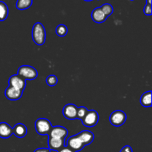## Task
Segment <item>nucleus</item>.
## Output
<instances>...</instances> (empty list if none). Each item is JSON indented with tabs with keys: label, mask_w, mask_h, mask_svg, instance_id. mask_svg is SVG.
Instances as JSON below:
<instances>
[{
	"label": "nucleus",
	"mask_w": 152,
	"mask_h": 152,
	"mask_svg": "<svg viewBox=\"0 0 152 152\" xmlns=\"http://www.w3.org/2000/svg\"><path fill=\"white\" fill-rule=\"evenodd\" d=\"M91 18L94 22H95L96 23L100 24L106 20L107 16L104 14L102 10H101L100 7H99L94 9L91 13Z\"/></svg>",
	"instance_id": "nucleus-13"
},
{
	"label": "nucleus",
	"mask_w": 152,
	"mask_h": 152,
	"mask_svg": "<svg viewBox=\"0 0 152 152\" xmlns=\"http://www.w3.org/2000/svg\"><path fill=\"white\" fill-rule=\"evenodd\" d=\"M151 91H147L144 93L140 97V103L141 105L145 108H149L151 106Z\"/></svg>",
	"instance_id": "nucleus-16"
},
{
	"label": "nucleus",
	"mask_w": 152,
	"mask_h": 152,
	"mask_svg": "<svg viewBox=\"0 0 152 152\" xmlns=\"http://www.w3.org/2000/svg\"><path fill=\"white\" fill-rule=\"evenodd\" d=\"M35 129L37 133L40 135H48L52 129L50 122L45 118H39L36 121Z\"/></svg>",
	"instance_id": "nucleus-3"
},
{
	"label": "nucleus",
	"mask_w": 152,
	"mask_h": 152,
	"mask_svg": "<svg viewBox=\"0 0 152 152\" xmlns=\"http://www.w3.org/2000/svg\"><path fill=\"white\" fill-rule=\"evenodd\" d=\"M27 132L28 130L26 126L22 123H18L13 128V134L19 138L25 137L27 134Z\"/></svg>",
	"instance_id": "nucleus-15"
},
{
	"label": "nucleus",
	"mask_w": 152,
	"mask_h": 152,
	"mask_svg": "<svg viewBox=\"0 0 152 152\" xmlns=\"http://www.w3.org/2000/svg\"><path fill=\"white\" fill-rule=\"evenodd\" d=\"M131 1H134V0H131Z\"/></svg>",
	"instance_id": "nucleus-29"
},
{
	"label": "nucleus",
	"mask_w": 152,
	"mask_h": 152,
	"mask_svg": "<svg viewBox=\"0 0 152 152\" xmlns=\"http://www.w3.org/2000/svg\"><path fill=\"white\" fill-rule=\"evenodd\" d=\"M34 152H51L50 149L48 148H37L36 149Z\"/></svg>",
	"instance_id": "nucleus-26"
},
{
	"label": "nucleus",
	"mask_w": 152,
	"mask_h": 152,
	"mask_svg": "<svg viewBox=\"0 0 152 152\" xmlns=\"http://www.w3.org/2000/svg\"><path fill=\"white\" fill-rule=\"evenodd\" d=\"M32 3L33 0H17L16 8L20 10H26L32 5Z\"/></svg>",
	"instance_id": "nucleus-18"
},
{
	"label": "nucleus",
	"mask_w": 152,
	"mask_h": 152,
	"mask_svg": "<svg viewBox=\"0 0 152 152\" xmlns=\"http://www.w3.org/2000/svg\"><path fill=\"white\" fill-rule=\"evenodd\" d=\"M8 83L9 86L16 88L22 91H24L25 86H26V80L18 74L11 76L9 79Z\"/></svg>",
	"instance_id": "nucleus-6"
},
{
	"label": "nucleus",
	"mask_w": 152,
	"mask_h": 152,
	"mask_svg": "<svg viewBox=\"0 0 152 152\" xmlns=\"http://www.w3.org/2000/svg\"><path fill=\"white\" fill-rule=\"evenodd\" d=\"M120 152H133V151H132V148L130 145H126L122 148Z\"/></svg>",
	"instance_id": "nucleus-25"
},
{
	"label": "nucleus",
	"mask_w": 152,
	"mask_h": 152,
	"mask_svg": "<svg viewBox=\"0 0 152 152\" xmlns=\"http://www.w3.org/2000/svg\"><path fill=\"white\" fill-rule=\"evenodd\" d=\"M146 3L147 4H151V0H146Z\"/></svg>",
	"instance_id": "nucleus-27"
},
{
	"label": "nucleus",
	"mask_w": 152,
	"mask_h": 152,
	"mask_svg": "<svg viewBox=\"0 0 152 152\" xmlns=\"http://www.w3.org/2000/svg\"><path fill=\"white\" fill-rule=\"evenodd\" d=\"M100 8L101 10H102V12L104 13V14H105L107 17L111 16V15L113 13V12H114L113 6L111 5V4H108V3L102 4V5L100 7Z\"/></svg>",
	"instance_id": "nucleus-19"
},
{
	"label": "nucleus",
	"mask_w": 152,
	"mask_h": 152,
	"mask_svg": "<svg viewBox=\"0 0 152 152\" xmlns=\"http://www.w3.org/2000/svg\"><path fill=\"white\" fill-rule=\"evenodd\" d=\"M67 146L72 149L74 151L77 152L81 151L84 148L85 145H83L77 135H74V136H71V137H69V139L67 140Z\"/></svg>",
	"instance_id": "nucleus-7"
},
{
	"label": "nucleus",
	"mask_w": 152,
	"mask_h": 152,
	"mask_svg": "<svg viewBox=\"0 0 152 152\" xmlns=\"http://www.w3.org/2000/svg\"><path fill=\"white\" fill-rule=\"evenodd\" d=\"M77 135L85 146L91 143L94 139V134L89 131H83Z\"/></svg>",
	"instance_id": "nucleus-12"
},
{
	"label": "nucleus",
	"mask_w": 152,
	"mask_h": 152,
	"mask_svg": "<svg viewBox=\"0 0 152 152\" xmlns=\"http://www.w3.org/2000/svg\"><path fill=\"white\" fill-rule=\"evenodd\" d=\"M83 124L86 127H94L99 121V114L94 110L88 111L84 118L82 120Z\"/></svg>",
	"instance_id": "nucleus-5"
},
{
	"label": "nucleus",
	"mask_w": 152,
	"mask_h": 152,
	"mask_svg": "<svg viewBox=\"0 0 152 152\" xmlns=\"http://www.w3.org/2000/svg\"><path fill=\"white\" fill-rule=\"evenodd\" d=\"M8 7L5 2L0 1V21H4L8 16Z\"/></svg>",
	"instance_id": "nucleus-17"
},
{
	"label": "nucleus",
	"mask_w": 152,
	"mask_h": 152,
	"mask_svg": "<svg viewBox=\"0 0 152 152\" xmlns=\"http://www.w3.org/2000/svg\"><path fill=\"white\" fill-rule=\"evenodd\" d=\"M23 94V91L19 90L16 88L8 86L4 91V95L9 100L16 101L20 99Z\"/></svg>",
	"instance_id": "nucleus-8"
},
{
	"label": "nucleus",
	"mask_w": 152,
	"mask_h": 152,
	"mask_svg": "<svg viewBox=\"0 0 152 152\" xmlns=\"http://www.w3.org/2000/svg\"><path fill=\"white\" fill-rule=\"evenodd\" d=\"M77 108L74 104H67L62 110L63 116L68 120H74L77 119Z\"/></svg>",
	"instance_id": "nucleus-10"
},
{
	"label": "nucleus",
	"mask_w": 152,
	"mask_h": 152,
	"mask_svg": "<svg viewBox=\"0 0 152 152\" xmlns=\"http://www.w3.org/2000/svg\"><path fill=\"white\" fill-rule=\"evenodd\" d=\"M88 112V109L85 107L81 106L77 108V119H80V120H83L86 115Z\"/></svg>",
	"instance_id": "nucleus-21"
},
{
	"label": "nucleus",
	"mask_w": 152,
	"mask_h": 152,
	"mask_svg": "<svg viewBox=\"0 0 152 152\" xmlns=\"http://www.w3.org/2000/svg\"><path fill=\"white\" fill-rule=\"evenodd\" d=\"M57 83H58L57 77H56L55 75H53V74L49 75L48 77H47V79H46V83H47L49 86H56V85L57 84Z\"/></svg>",
	"instance_id": "nucleus-22"
},
{
	"label": "nucleus",
	"mask_w": 152,
	"mask_h": 152,
	"mask_svg": "<svg viewBox=\"0 0 152 152\" xmlns=\"http://www.w3.org/2000/svg\"><path fill=\"white\" fill-rule=\"evenodd\" d=\"M126 114L124 111L117 110L111 113L109 117V121L111 125L116 127L123 126L126 121Z\"/></svg>",
	"instance_id": "nucleus-4"
},
{
	"label": "nucleus",
	"mask_w": 152,
	"mask_h": 152,
	"mask_svg": "<svg viewBox=\"0 0 152 152\" xmlns=\"http://www.w3.org/2000/svg\"><path fill=\"white\" fill-rule=\"evenodd\" d=\"M32 39L37 45H42L46 39V31L40 22H37L32 29Z\"/></svg>",
	"instance_id": "nucleus-1"
},
{
	"label": "nucleus",
	"mask_w": 152,
	"mask_h": 152,
	"mask_svg": "<svg viewBox=\"0 0 152 152\" xmlns=\"http://www.w3.org/2000/svg\"><path fill=\"white\" fill-rule=\"evenodd\" d=\"M65 146V140L59 138L48 137L49 149L52 151H59V149Z\"/></svg>",
	"instance_id": "nucleus-11"
},
{
	"label": "nucleus",
	"mask_w": 152,
	"mask_h": 152,
	"mask_svg": "<svg viewBox=\"0 0 152 152\" xmlns=\"http://www.w3.org/2000/svg\"><path fill=\"white\" fill-rule=\"evenodd\" d=\"M68 33V28L65 25H59L56 28V34L59 37H65Z\"/></svg>",
	"instance_id": "nucleus-20"
},
{
	"label": "nucleus",
	"mask_w": 152,
	"mask_h": 152,
	"mask_svg": "<svg viewBox=\"0 0 152 152\" xmlns=\"http://www.w3.org/2000/svg\"><path fill=\"white\" fill-rule=\"evenodd\" d=\"M57 152H75V151H74L72 149L68 148V146H64L62 147L61 149H59V151H57Z\"/></svg>",
	"instance_id": "nucleus-24"
},
{
	"label": "nucleus",
	"mask_w": 152,
	"mask_h": 152,
	"mask_svg": "<svg viewBox=\"0 0 152 152\" xmlns=\"http://www.w3.org/2000/svg\"><path fill=\"white\" fill-rule=\"evenodd\" d=\"M48 136L49 137L65 140L68 136V130L62 126H54L52 127L51 130L49 132Z\"/></svg>",
	"instance_id": "nucleus-9"
},
{
	"label": "nucleus",
	"mask_w": 152,
	"mask_h": 152,
	"mask_svg": "<svg viewBox=\"0 0 152 152\" xmlns=\"http://www.w3.org/2000/svg\"><path fill=\"white\" fill-rule=\"evenodd\" d=\"M84 1H92V0H84Z\"/></svg>",
	"instance_id": "nucleus-28"
},
{
	"label": "nucleus",
	"mask_w": 152,
	"mask_h": 152,
	"mask_svg": "<svg viewBox=\"0 0 152 152\" xmlns=\"http://www.w3.org/2000/svg\"><path fill=\"white\" fill-rule=\"evenodd\" d=\"M18 75L21 76L25 80H35L38 76V73L36 68L30 65H22L18 69Z\"/></svg>",
	"instance_id": "nucleus-2"
},
{
	"label": "nucleus",
	"mask_w": 152,
	"mask_h": 152,
	"mask_svg": "<svg viewBox=\"0 0 152 152\" xmlns=\"http://www.w3.org/2000/svg\"><path fill=\"white\" fill-rule=\"evenodd\" d=\"M13 134V129L7 123H0V137L7 139Z\"/></svg>",
	"instance_id": "nucleus-14"
},
{
	"label": "nucleus",
	"mask_w": 152,
	"mask_h": 152,
	"mask_svg": "<svg viewBox=\"0 0 152 152\" xmlns=\"http://www.w3.org/2000/svg\"><path fill=\"white\" fill-rule=\"evenodd\" d=\"M143 12L146 16H151V4H147L145 5L143 9Z\"/></svg>",
	"instance_id": "nucleus-23"
}]
</instances>
